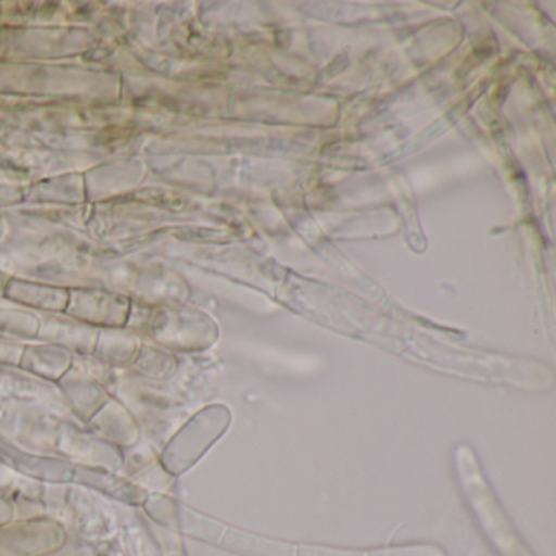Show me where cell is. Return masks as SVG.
Returning a JSON list of instances; mask_svg holds the SVG:
<instances>
[{"mask_svg": "<svg viewBox=\"0 0 556 556\" xmlns=\"http://www.w3.org/2000/svg\"><path fill=\"white\" fill-rule=\"evenodd\" d=\"M66 545V529L51 517H25L0 527V556H53Z\"/></svg>", "mask_w": 556, "mask_h": 556, "instance_id": "1", "label": "cell"}, {"mask_svg": "<svg viewBox=\"0 0 556 556\" xmlns=\"http://www.w3.org/2000/svg\"><path fill=\"white\" fill-rule=\"evenodd\" d=\"M54 454L71 464L97 470L119 471L125 464L122 448L106 442L92 431L80 429L77 421H61Z\"/></svg>", "mask_w": 556, "mask_h": 556, "instance_id": "2", "label": "cell"}, {"mask_svg": "<svg viewBox=\"0 0 556 556\" xmlns=\"http://www.w3.org/2000/svg\"><path fill=\"white\" fill-rule=\"evenodd\" d=\"M0 460L28 480L64 483L73 481L76 465L58 454L30 451L8 439H0Z\"/></svg>", "mask_w": 556, "mask_h": 556, "instance_id": "3", "label": "cell"}, {"mask_svg": "<svg viewBox=\"0 0 556 556\" xmlns=\"http://www.w3.org/2000/svg\"><path fill=\"white\" fill-rule=\"evenodd\" d=\"M93 434L118 448L135 447L141 438L138 419L123 405L122 400L110 396L109 402L87 421Z\"/></svg>", "mask_w": 556, "mask_h": 556, "instance_id": "4", "label": "cell"}, {"mask_svg": "<svg viewBox=\"0 0 556 556\" xmlns=\"http://www.w3.org/2000/svg\"><path fill=\"white\" fill-rule=\"evenodd\" d=\"M73 481L96 488L115 500L129 504H142L148 497L144 488L116 475V471L97 470V468L76 465Z\"/></svg>", "mask_w": 556, "mask_h": 556, "instance_id": "5", "label": "cell"}, {"mask_svg": "<svg viewBox=\"0 0 556 556\" xmlns=\"http://www.w3.org/2000/svg\"><path fill=\"white\" fill-rule=\"evenodd\" d=\"M18 478H21V475L17 471L12 470L8 464L0 460V490H15L14 484H17Z\"/></svg>", "mask_w": 556, "mask_h": 556, "instance_id": "6", "label": "cell"}, {"mask_svg": "<svg viewBox=\"0 0 556 556\" xmlns=\"http://www.w3.org/2000/svg\"><path fill=\"white\" fill-rule=\"evenodd\" d=\"M15 519V507L11 497L0 493V527Z\"/></svg>", "mask_w": 556, "mask_h": 556, "instance_id": "7", "label": "cell"}]
</instances>
